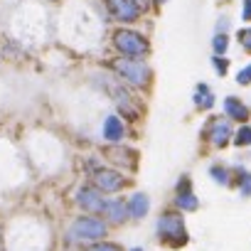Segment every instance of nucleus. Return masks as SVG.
Returning <instances> with one entry per match:
<instances>
[{
  "mask_svg": "<svg viewBox=\"0 0 251 251\" xmlns=\"http://www.w3.org/2000/svg\"><path fill=\"white\" fill-rule=\"evenodd\" d=\"M64 25V37L67 45H74L79 50V35H84V50L99 42V32H103V20L99 18L96 10H91L89 3H69L64 13H59V27ZM59 37V40H62Z\"/></svg>",
  "mask_w": 251,
  "mask_h": 251,
  "instance_id": "nucleus-1",
  "label": "nucleus"
},
{
  "mask_svg": "<svg viewBox=\"0 0 251 251\" xmlns=\"http://www.w3.org/2000/svg\"><path fill=\"white\" fill-rule=\"evenodd\" d=\"M111 47L118 57H136L146 59L151 54V40L141 30H133V25H118L111 32Z\"/></svg>",
  "mask_w": 251,
  "mask_h": 251,
  "instance_id": "nucleus-2",
  "label": "nucleus"
},
{
  "mask_svg": "<svg viewBox=\"0 0 251 251\" xmlns=\"http://www.w3.org/2000/svg\"><path fill=\"white\" fill-rule=\"evenodd\" d=\"M111 69L113 74L133 89H146L153 79V69L146 59H136V57H116L111 59Z\"/></svg>",
  "mask_w": 251,
  "mask_h": 251,
  "instance_id": "nucleus-3",
  "label": "nucleus"
},
{
  "mask_svg": "<svg viewBox=\"0 0 251 251\" xmlns=\"http://www.w3.org/2000/svg\"><path fill=\"white\" fill-rule=\"evenodd\" d=\"M155 231H158V239L173 249H180L187 244V229H185V219L180 212H165L158 217L155 222Z\"/></svg>",
  "mask_w": 251,
  "mask_h": 251,
  "instance_id": "nucleus-4",
  "label": "nucleus"
},
{
  "mask_svg": "<svg viewBox=\"0 0 251 251\" xmlns=\"http://www.w3.org/2000/svg\"><path fill=\"white\" fill-rule=\"evenodd\" d=\"M106 229H108V222L103 217L84 214V217H76L72 222L67 234L72 241H101L106 236Z\"/></svg>",
  "mask_w": 251,
  "mask_h": 251,
  "instance_id": "nucleus-5",
  "label": "nucleus"
},
{
  "mask_svg": "<svg viewBox=\"0 0 251 251\" xmlns=\"http://www.w3.org/2000/svg\"><path fill=\"white\" fill-rule=\"evenodd\" d=\"M103 10L116 25H136L143 15L133 0H103Z\"/></svg>",
  "mask_w": 251,
  "mask_h": 251,
  "instance_id": "nucleus-6",
  "label": "nucleus"
},
{
  "mask_svg": "<svg viewBox=\"0 0 251 251\" xmlns=\"http://www.w3.org/2000/svg\"><path fill=\"white\" fill-rule=\"evenodd\" d=\"M74 202L81 212L86 214H101L103 204H106V197L103 192L94 185V182H86V185H79L76 192H74Z\"/></svg>",
  "mask_w": 251,
  "mask_h": 251,
  "instance_id": "nucleus-7",
  "label": "nucleus"
},
{
  "mask_svg": "<svg viewBox=\"0 0 251 251\" xmlns=\"http://www.w3.org/2000/svg\"><path fill=\"white\" fill-rule=\"evenodd\" d=\"M204 136L209 138V143L214 148H224L229 146V141H234V128H231V123L229 118H212L207 123V128H204Z\"/></svg>",
  "mask_w": 251,
  "mask_h": 251,
  "instance_id": "nucleus-8",
  "label": "nucleus"
},
{
  "mask_svg": "<svg viewBox=\"0 0 251 251\" xmlns=\"http://www.w3.org/2000/svg\"><path fill=\"white\" fill-rule=\"evenodd\" d=\"M94 185L101 190V192H118L123 185H126V177L121 170H94Z\"/></svg>",
  "mask_w": 251,
  "mask_h": 251,
  "instance_id": "nucleus-9",
  "label": "nucleus"
},
{
  "mask_svg": "<svg viewBox=\"0 0 251 251\" xmlns=\"http://www.w3.org/2000/svg\"><path fill=\"white\" fill-rule=\"evenodd\" d=\"M126 136V123L118 113H108L101 123V138L108 143H121Z\"/></svg>",
  "mask_w": 251,
  "mask_h": 251,
  "instance_id": "nucleus-10",
  "label": "nucleus"
},
{
  "mask_svg": "<svg viewBox=\"0 0 251 251\" xmlns=\"http://www.w3.org/2000/svg\"><path fill=\"white\" fill-rule=\"evenodd\" d=\"M101 214H103V219H106L108 224H113V226H121V224H126V222L131 219V217H128V204H126L123 200H106Z\"/></svg>",
  "mask_w": 251,
  "mask_h": 251,
  "instance_id": "nucleus-11",
  "label": "nucleus"
},
{
  "mask_svg": "<svg viewBox=\"0 0 251 251\" xmlns=\"http://www.w3.org/2000/svg\"><path fill=\"white\" fill-rule=\"evenodd\" d=\"M224 116L231 118V121L246 123V121L251 118V111H249V106H246L239 96H226V99H224Z\"/></svg>",
  "mask_w": 251,
  "mask_h": 251,
  "instance_id": "nucleus-12",
  "label": "nucleus"
},
{
  "mask_svg": "<svg viewBox=\"0 0 251 251\" xmlns=\"http://www.w3.org/2000/svg\"><path fill=\"white\" fill-rule=\"evenodd\" d=\"M128 204V217L131 219H143V217H148V212H151V197L146 195V192H136V195H131V200L126 202Z\"/></svg>",
  "mask_w": 251,
  "mask_h": 251,
  "instance_id": "nucleus-13",
  "label": "nucleus"
},
{
  "mask_svg": "<svg viewBox=\"0 0 251 251\" xmlns=\"http://www.w3.org/2000/svg\"><path fill=\"white\" fill-rule=\"evenodd\" d=\"M106 155H108L111 163L121 165V170H126V168H136V153L128 151V148H121L118 143H113V148H108Z\"/></svg>",
  "mask_w": 251,
  "mask_h": 251,
  "instance_id": "nucleus-14",
  "label": "nucleus"
},
{
  "mask_svg": "<svg viewBox=\"0 0 251 251\" xmlns=\"http://www.w3.org/2000/svg\"><path fill=\"white\" fill-rule=\"evenodd\" d=\"M192 101H195V106H197L200 111H209V108L217 103V96H214V91H212L209 84L200 81V84L195 86V96H192Z\"/></svg>",
  "mask_w": 251,
  "mask_h": 251,
  "instance_id": "nucleus-15",
  "label": "nucleus"
},
{
  "mask_svg": "<svg viewBox=\"0 0 251 251\" xmlns=\"http://www.w3.org/2000/svg\"><path fill=\"white\" fill-rule=\"evenodd\" d=\"M175 207L180 209V212H195L197 207H200V200H197V195L190 190V192H177L175 195Z\"/></svg>",
  "mask_w": 251,
  "mask_h": 251,
  "instance_id": "nucleus-16",
  "label": "nucleus"
},
{
  "mask_svg": "<svg viewBox=\"0 0 251 251\" xmlns=\"http://www.w3.org/2000/svg\"><path fill=\"white\" fill-rule=\"evenodd\" d=\"M226 52H229V32H214L212 54H226Z\"/></svg>",
  "mask_w": 251,
  "mask_h": 251,
  "instance_id": "nucleus-17",
  "label": "nucleus"
},
{
  "mask_svg": "<svg viewBox=\"0 0 251 251\" xmlns=\"http://www.w3.org/2000/svg\"><path fill=\"white\" fill-rule=\"evenodd\" d=\"M209 175H212V180H214L217 185H222V187H229V182H231V173H229L224 165H212V168H209Z\"/></svg>",
  "mask_w": 251,
  "mask_h": 251,
  "instance_id": "nucleus-18",
  "label": "nucleus"
},
{
  "mask_svg": "<svg viewBox=\"0 0 251 251\" xmlns=\"http://www.w3.org/2000/svg\"><path fill=\"white\" fill-rule=\"evenodd\" d=\"M236 180H239V195H241L244 200L251 197V173L244 170V168H239V170H236Z\"/></svg>",
  "mask_w": 251,
  "mask_h": 251,
  "instance_id": "nucleus-19",
  "label": "nucleus"
},
{
  "mask_svg": "<svg viewBox=\"0 0 251 251\" xmlns=\"http://www.w3.org/2000/svg\"><path fill=\"white\" fill-rule=\"evenodd\" d=\"M234 143L239 146V148H246V146H251V126H239V131H234Z\"/></svg>",
  "mask_w": 251,
  "mask_h": 251,
  "instance_id": "nucleus-20",
  "label": "nucleus"
},
{
  "mask_svg": "<svg viewBox=\"0 0 251 251\" xmlns=\"http://www.w3.org/2000/svg\"><path fill=\"white\" fill-rule=\"evenodd\" d=\"M236 42H239V47H241L246 54H251V25H246V27H241V30L236 32Z\"/></svg>",
  "mask_w": 251,
  "mask_h": 251,
  "instance_id": "nucleus-21",
  "label": "nucleus"
},
{
  "mask_svg": "<svg viewBox=\"0 0 251 251\" xmlns=\"http://www.w3.org/2000/svg\"><path fill=\"white\" fill-rule=\"evenodd\" d=\"M212 67H214V72H217L219 76H226V72H229V59H226V54H212Z\"/></svg>",
  "mask_w": 251,
  "mask_h": 251,
  "instance_id": "nucleus-22",
  "label": "nucleus"
},
{
  "mask_svg": "<svg viewBox=\"0 0 251 251\" xmlns=\"http://www.w3.org/2000/svg\"><path fill=\"white\" fill-rule=\"evenodd\" d=\"M236 84L239 86H251V64H246V67H241L239 72H236Z\"/></svg>",
  "mask_w": 251,
  "mask_h": 251,
  "instance_id": "nucleus-23",
  "label": "nucleus"
},
{
  "mask_svg": "<svg viewBox=\"0 0 251 251\" xmlns=\"http://www.w3.org/2000/svg\"><path fill=\"white\" fill-rule=\"evenodd\" d=\"M89 251H121V246L113 244V241H103V239H101V241H96Z\"/></svg>",
  "mask_w": 251,
  "mask_h": 251,
  "instance_id": "nucleus-24",
  "label": "nucleus"
},
{
  "mask_svg": "<svg viewBox=\"0 0 251 251\" xmlns=\"http://www.w3.org/2000/svg\"><path fill=\"white\" fill-rule=\"evenodd\" d=\"M229 30H231V20L226 15H219L214 23V32H229Z\"/></svg>",
  "mask_w": 251,
  "mask_h": 251,
  "instance_id": "nucleus-25",
  "label": "nucleus"
},
{
  "mask_svg": "<svg viewBox=\"0 0 251 251\" xmlns=\"http://www.w3.org/2000/svg\"><path fill=\"white\" fill-rule=\"evenodd\" d=\"M241 20L251 23V0H241Z\"/></svg>",
  "mask_w": 251,
  "mask_h": 251,
  "instance_id": "nucleus-26",
  "label": "nucleus"
},
{
  "mask_svg": "<svg viewBox=\"0 0 251 251\" xmlns=\"http://www.w3.org/2000/svg\"><path fill=\"white\" fill-rule=\"evenodd\" d=\"M133 3L138 5V10L146 15V13H151V8L155 5V0H133Z\"/></svg>",
  "mask_w": 251,
  "mask_h": 251,
  "instance_id": "nucleus-27",
  "label": "nucleus"
},
{
  "mask_svg": "<svg viewBox=\"0 0 251 251\" xmlns=\"http://www.w3.org/2000/svg\"><path fill=\"white\" fill-rule=\"evenodd\" d=\"M165 3H168V0H155V5H158V8H160V5H165Z\"/></svg>",
  "mask_w": 251,
  "mask_h": 251,
  "instance_id": "nucleus-28",
  "label": "nucleus"
},
{
  "mask_svg": "<svg viewBox=\"0 0 251 251\" xmlns=\"http://www.w3.org/2000/svg\"><path fill=\"white\" fill-rule=\"evenodd\" d=\"M131 251H143V249H131Z\"/></svg>",
  "mask_w": 251,
  "mask_h": 251,
  "instance_id": "nucleus-29",
  "label": "nucleus"
}]
</instances>
